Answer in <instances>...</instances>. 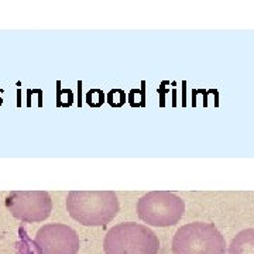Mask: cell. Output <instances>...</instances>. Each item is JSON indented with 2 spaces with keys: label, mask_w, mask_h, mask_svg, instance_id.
I'll return each instance as SVG.
<instances>
[{
  "label": "cell",
  "mask_w": 254,
  "mask_h": 254,
  "mask_svg": "<svg viewBox=\"0 0 254 254\" xmlns=\"http://www.w3.org/2000/svg\"><path fill=\"white\" fill-rule=\"evenodd\" d=\"M118 195L113 190H71L66 198L69 216L83 226H105L119 212Z\"/></svg>",
  "instance_id": "obj_1"
},
{
  "label": "cell",
  "mask_w": 254,
  "mask_h": 254,
  "mask_svg": "<svg viewBox=\"0 0 254 254\" xmlns=\"http://www.w3.org/2000/svg\"><path fill=\"white\" fill-rule=\"evenodd\" d=\"M160 242L151 229L134 222L119 223L106 233V254H158Z\"/></svg>",
  "instance_id": "obj_2"
},
{
  "label": "cell",
  "mask_w": 254,
  "mask_h": 254,
  "mask_svg": "<svg viewBox=\"0 0 254 254\" xmlns=\"http://www.w3.org/2000/svg\"><path fill=\"white\" fill-rule=\"evenodd\" d=\"M174 254H225V237L212 223L193 222L180 227L173 239Z\"/></svg>",
  "instance_id": "obj_3"
},
{
  "label": "cell",
  "mask_w": 254,
  "mask_h": 254,
  "mask_svg": "<svg viewBox=\"0 0 254 254\" xmlns=\"http://www.w3.org/2000/svg\"><path fill=\"white\" fill-rule=\"evenodd\" d=\"M184 212V199L170 190L148 192L137 202L138 218L150 226H174L181 220Z\"/></svg>",
  "instance_id": "obj_4"
},
{
  "label": "cell",
  "mask_w": 254,
  "mask_h": 254,
  "mask_svg": "<svg viewBox=\"0 0 254 254\" xmlns=\"http://www.w3.org/2000/svg\"><path fill=\"white\" fill-rule=\"evenodd\" d=\"M6 206L18 220L38 223L50 218L53 200L46 190H14L7 196Z\"/></svg>",
  "instance_id": "obj_5"
},
{
  "label": "cell",
  "mask_w": 254,
  "mask_h": 254,
  "mask_svg": "<svg viewBox=\"0 0 254 254\" xmlns=\"http://www.w3.org/2000/svg\"><path fill=\"white\" fill-rule=\"evenodd\" d=\"M36 245L41 254H78L81 242L72 227L50 223L37 232Z\"/></svg>",
  "instance_id": "obj_6"
},
{
  "label": "cell",
  "mask_w": 254,
  "mask_h": 254,
  "mask_svg": "<svg viewBox=\"0 0 254 254\" xmlns=\"http://www.w3.org/2000/svg\"><path fill=\"white\" fill-rule=\"evenodd\" d=\"M229 254H254V229L237 233L229 246Z\"/></svg>",
  "instance_id": "obj_7"
},
{
  "label": "cell",
  "mask_w": 254,
  "mask_h": 254,
  "mask_svg": "<svg viewBox=\"0 0 254 254\" xmlns=\"http://www.w3.org/2000/svg\"><path fill=\"white\" fill-rule=\"evenodd\" d=\"M108 102L113 108H120L126 102V93L122 89H113L108 93Z\"/></svg>",
  "instance_id": "obj_8"
},
{
  "label": "cell",
  "mask_w": 254,
  "mask_h": 254,
  "mask_svg": "<svg viewBox=\"0 0 254 254\" xmlns=\"http://www.w3.org/2000/svg\"><path fill=\"white\" fill-rule=\"evenodd\" d=\"M103 102H105V95H103V92L100 91V89H92V91L88 92V95H86V103L89 106L98 108Z\"/></svg>",
  "instance_id": "obj_9"
}]
</instances>
